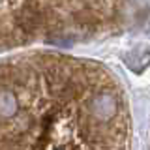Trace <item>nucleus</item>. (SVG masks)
I'll return each mask as SVG.
<instances>
[{
  "label": "nucleus",
  "mask_w": 150,
  "mask_h": 150,
  "mask_svg": "<svg viewBox=\"0 0 150 150\" xmlns=\"http://www.w3.org/2000/svg\"><path fill=\"white\" fill-rule=\"evenodd\" d=\"M129 133L105 66L41 51L0 60V150H131Z\"/></svg>",
  "instance_id": "obj_1"
},
{
  "label": "nucleus",
  "mask_w": 150,
  "mask_h": 150,
  "mask_svg": "<svg viewBox=\"0 0 150 150\" xmlns=\"http://www.w3.org/2000/svg\"><path fill=\"white\" fill-rule=\"evenodd\" d=\"M126 8L120 2H0V51L111 30Z\"/></svg>",
  "instance_id": "obj_2"
}]
</instances>
